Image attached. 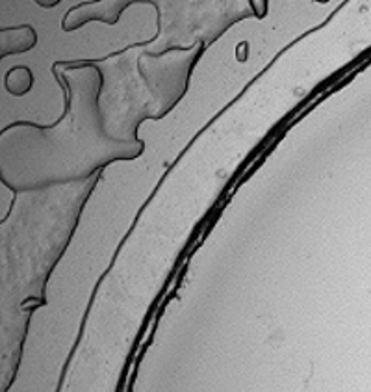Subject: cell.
<instances>
[{"instance_id":"6da1fadb","label":"cell","mask_w":371,"mask_h":392,"mask_svg":"<svg viewBox=\"0 0 371 392\" xmlns=\"http://www.w3.org/2000/svg\"><path fill=\"white\" fill-rule=\"evenodd\" d=\"M60 75L67 87V108L56 125L43 128L17 123L0 133V177L15 192L84 180L108 164L143 153L142 140L106 130L101 67H67Z\"/></svg>"}]
</instances>
